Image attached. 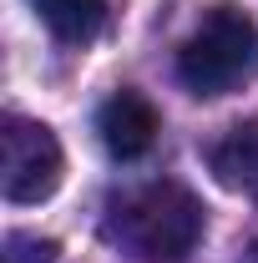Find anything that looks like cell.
I'll return each mask as SVG.
<instances>
[{
	"instance_id": "obj_1",
	"label": "cell",
	"mask_w": 258,
	"mask_h": 263,
	"mask_svg": "<svg viewBox=\"0 0 258 263\" xmlns=\"http://www.w3.org/2000/svg\"><path fill=\"white\" fill-rule=\"evenodd\" d=\"M112 238L142 263H182L202 243V202L182 182H147L112 213Z\"/></svg>"
},
{
	"instance_id": "obj_2",
	"label": "cell",
	"mask_w": 258,
	"mask_h": 263,
	"mask_svg": "<svg viewBox=\"0 0 258 263\" xmlns=\"http://www.w3.org/2000/svg\"><path fill=\"white\" fill-rule=\"evenodd\" d=\"M258 66V21L238 5L208 10L182 51H177V81L193 97H223L238 81H248Z\"/></svg>"
},
{
	"instance_id": "obj_3",
	"label": "cell",
	"mask_w": 258,
	"mask_h": 263,
	"mask_svg": "<svg viewBox=\"0 0 258 263\" xmlns=\"http://www.w3.org/2000/svg\"><path fill=\"white\" fill-rule=\"evenodd\" d=\"M61 142L46 122L31 117H5L0 122V193L5 202H46V197L61 187Z\"/></svg>"
},
{
	"instance_id": "obj_4",
	"label": "cell",
	"mask_w": 258,
	"mask_h": 263,
	"mask_svg": "<svg viewBox=\"0 0 258 263\" xmlns=\"http://www.w3.org/2000/svg\"><path fill=\"white\" fill-rule=\"evenodd\" d=\"M157 106L142 97V91H112V97L97 106V137L101 147L117 157V162H137V157H147L152 152V142H157Z\"/></svg>"
},
{
	"instance_id": "obj_5",
	"label": "cell",
	"mask_w": 258,
	"mask_h": 263,
	"mask_svg": "<svg viewBox=\"0 0 258 263\" xmlns=\"http://www.w3.org/2000/svg\"><path fill=\"white\" fill-rule=\"evenodd\" d=\"M213 172H218L223 187L258 202V122H238L213 147Z\"/></svg>"
},
{
	"instance_id": "obj_6",
	"label": "cell",
	"mask_w": 258,
	"mask_h": 263,
	"mask_svg": "<svg viewBox=\"0 0 258 263\" xmlns=\"http://www.w3.org/2000/svg\"><path fill=\"white\" fill-rule=\"evenodd\" d=\"M31 10L46 21L56 41H71V46L91 41L106 21V0H31Z\"/></svg>"
},
{
	"instance_id": "obj_7",
	"label": "cell",
	"mask_w": 258,
	"mask_h": 263,
	"mask_svg": "<svg viewBox=\"0 0 258 263\" xmlns=\"http://www.w3.org/2000/svg\"><path fill=\"white\" fill-rule=\"evenodd\" d=\"M0 263H56V243L41 238V233H5Z\"/></svg>"
}]
</instances>
